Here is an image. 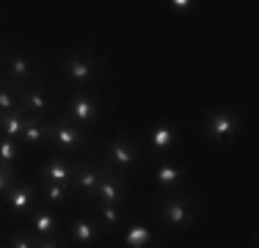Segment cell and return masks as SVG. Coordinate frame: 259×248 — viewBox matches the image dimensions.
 <instances>
[{
	"label": "cell",
	"mask_w": 259,
	"mask_h": 248,
	"mask_svg": "<svg viewBox=\"0 0 259 248\" xmlns=\"http://www.w3.org/2000/svg\"><path fill=\"white\" fill-rule=\"evenodd\" d=\"M160 213L171 229H188L199 218V201L193 196H165L160 201Z\"/></svg>",
	"instance_id": "obj_1"
},
{
	"label": "cell",
	"mask_w": 259,
	"mask_h": 248,
	"mask_svg": "<svg viewBox=\"0 0 259 248\" xmlns=\"http://www.w3.org/2000/svg\"><path fill=\"white\" fill-rule=\"evenodd\" d=\"M3 61H6L3 74L9 80H14L17 86H41L45 83V80L39 77V72H36V66H33V58H30L25 50H17V47L6 50Z\"/></svg>",
	"instance_id": "obj_2"
},
{
	"label": "cell",
	"mask_w": 259,
	"mask_h": 248,
	"mask_svg": "<svg viewBox=\"0 0 259 248\" xmlns=\"http://www.w3.org/2000/svg\"><path fill=\"white\" fill-rule=\"evenodd\" d=\"M47 141L55 144L58 152L72 154V152H80L85 146V133H83V127H77V124L66 121L61 116V119L47 121Z\"/></svg>",
	"instance_id": "obj_3"
},
{
	"label": "cell",
	"mask_w": 259,
	"mask_h": 248,
	"mask_svg": "<svg viewBox=\"0 0 259 248\" xmlns=\"http://www.w3.org/2000/svg\"><path fill=\"white\" fill-rule=\"evenodd\" d=\"M97 72H100V64H97V58L91 55V50L75 47V50H72V53L64 58V74L77 86V89L89 86L91 80L97 77Z\"/></svg>",
	"instance_id": "obj_4"
},
{
	"label": "cell",
	"mask_w": 259,
	"mask_h": 248,
	"mask_svg": "<svg viewBox=\"0 0 259 248\" xmlns=\"http://www.w3.org/2000/svg\"><path fill=\"white\" fill-rule=\"evenodd\" d=\"M127 193V179L124 171L110 169V166H100V182H97L94 201H108V204H121Z\"/></svg>",
	"instance_id": "obj_5"
},
{
	"label": "cell",
	"mask_w": 259,
	"mask_h": 248,
	"mask_svg": "<svg viewBox=\"0 0 259 248\" xmlns=\"http://www.w3.org/2000/svg\"><path fill=\"white\" fill-rule=\"evenodd\" d=\"M105 154H108V163L119 171H127L141 163V146L133 138H127V135H116L113 141H108Z\"/></svg>",
	"instance_id": "obj_6"
},
{
	"label": "cell",
	"mask_w": 259,
	"mask_h": 248,
	"mask_svg": "<svg viewBox=\"0 0 259 248\" xmlns=\"http://www.w3.org/2000/svg\"><path fill=\"white\" fill-rule=\"evenodd\" d=\"M3 201L9 204L11 215H17V218H25L30 215V210L39 204V190H36L33 182H11V188L6 190Z\"/></svg>",
	"instance_id": "obj_7"
},
{
	"label": "cell",
	"mask_w": 259,
	"mask_h": 248,
	"mask_svg": "<svg viewBox=\"0 0 259 248\" xmlns=\"http://www.w3.org/2000/svg\"><path fill=\"white\" fill-rule=\"evenodd\" d=\"M237 113L229 108H218V110H212V113L207 116V124H204V130H207V138L212 141V144H226V141H232L234 138V133H237Z\"/></svg>",
	"instance_id": "obj_8"
},
{
	"label": "cell",
	"mask_w": 259,
	"mask_h": 248,
	"mask_svg": "<svg viewBox=\"0 0 259 248\" xmlns=\"http://www.w3.org/2000/svg\"><path fill=\"white\" fill-rule=\"evenodd\" d=\"M66 121L77 124V127H85V124H94L100 119V102H97L94 94H89V91H80L77 97L69 99V105H66V113H64Z\"/></svg>",
	"instance_id": "obj_9"
},
{
	"label": "cell",
	"mask_w": 259,
	"mask_h": 248,
	"mask_svg": "<svg viewBox=\"0 0 259 248\" xmlns=\"http://www.w3.org/2000/svg\"><path fill=\"white\" fill-rule=\"evenodd\" d=\"M20 110L25 116H41V119H45L47 110H53V99L47 97L45 83L41 86H22L20 89Z\"/></svg>",
	"instance_id": "obj_10"
},
{
	"label": "cell",
	"mask_w": 259,
	"mask_h": 248,
	"mask_svg": "<svg viewBox=\"0 0 259 248\" xmlns=\"http://www.w3.org/2000/svg\"><path fill=\"white\" fill-rule=\"evenodd\" d=\"M30 229H33V237H36V248H39V240L58 237V221H55V213L50 207L36 204V207L30 210Z\"/></svg>",
	"instance_id": "obj_11"
},
{
	"label": "cell",
	"mask_w": 259,
	"mask_h": 248,
	"mask_svg": "<svg viewBox=\"0 0 259 248\" xmlns=\"http://www.w3.org/2000/svg\"><path fill=\"white\" fill-rule=\"evenodd\" d=\"M97 182H100V169L91 163H77L75 166V177H72V193L75 196H89L94 198L97 193Z\"/></svg>",
	"instance_id": "obj_12"
},
{
	"label": "cell",
	"mask_w": 259,
	"mask_h": 248,
	"mask_svg": "<svg viewBox=\"0 0 259 248\" xmlns=\"http://www.w3.org/2000/svg\"><path fill=\"white\" fill-rule=\"evenodd\" d=\"M75 166L64 157H50L45 166H41V179L47 182H61V185H72V177H75Z\"/></svg>",
	"instance_id": "obj_13"
},
{
	"label": "cell",
	"mask_w": 259,
	"mask_h": 248,
	"mask_svg": "<svg viewBox=\"0 0 259 248\" xmlns=\"http://www.w3.org/2000/svg\"><path fill=\"white\" fill-rule=\"evenodd\" d=\"M20 144L28 149H39L41 144H47V121H41V116H25Z\"/></svg>",
	"instance_id": "obj_14"
},
{
	"label": "cell",
	"mask_w": 259,
	"mask_h": 248,
	"mask_svg": "<svg viewBox=\"0 0 259 248\" xmlns=\"http://www.w3.org/2000/svg\"><path fill=\"white\" fill-rule=\"evenodd\" d=\"M69 234L77 245H94V240L100 237V226H97V221L85 218V215H77L69 226Z\"/></svg>",
	"instance_id": "obj_15"
},
{
	"label": "cell",
	"mask_w": 259,
	"mask_h": 248,
	"mask_svg": "<svg viewBox=\"0 0 259 248\" xmlns=\"http://www.w3.org/2000/svg\"><path fill=\"white\" fill-rule=\"evenodd\" d=\"M182 177H185V169L171 163V160H165V163H160L155 169V179L163 190H177L182 185Z\"/></svg>",
	"instance_id": "obj_16"
},
{
	"label": "cell",
	"mask_w": 259,
	"mask_h": 248,
	"mask_svg": "<svg viewBox=\"0 0 259 248\" xmlns=\"http://www.w3.org/2000/svg\"><path fill=\"white\" fill-rule=\"evenodd\" d=\"M174 141H177V130H174L171 121H157L155 127H152L149 144H152L155 152H168V149L174 146Z\"/></svg>",
	"instance_id": "obj_17"
},
{
	"label": "cell",
	"mask_w": 259,
	"mask_h": 248,
	"mask_svg": "<svg viewBox=\"0 0 259 248\" xmlns=\"http://www.w3.org/2000/svg\"><path fill=\"white\" fill-rule=\"evenodd\" d=\"M41 198H45V204H50V207H64L72 198V188L69 185H61V182H47V179H41Z\"/></svg>",
	"instance_id": "obj_18"
},
{
	"label": "cell",
	"mask_w": 259,
	"mask_h": 248,
	"mask_svg": "<svg viewBox=\"0 0 259 248\" xmlns=\"http://www.w3.org/2000/svg\"><path fill=\"white\" fill-rule=\"evenodd\" d=\"M22 127H25V113H22V110L0 113V133H3L6 138H17V141H20Z\"/></svg>",
	"instance_id": "obj_19"
},
{
	"label": "cell",
	"mask_w": 259,
	"mask_h": 248,
	"mask_svg": "<svg viewBox=\"0 0 259 248\" xmlns=\"http://www.w3.org/2000/svg\"><path fill=\"white\" fill-rule=\"evenodd\" d=\"M149 243H152V229L146 226V223H133V226H127L124 245H130V248H146Z\"/></svg>",
	"instance_id": "obj_20"
},
{
	"label": "cell",
	"mask_w": 259,
	"mask_h": 248,
	"mask_svg": "<svg viewBox=\"0 0 259 248\" xmlns=\"http://www.w3.org/2000/svg\"><path fill=\"white\" fill-rule=\"evenodd\" d=\"M97 213H100V221H102V226H108V229L119 226V223L124 221V213H121V207H119V204L97 201Z\"/></svg>",
	"instance_id": "obj_21"
},
{
	"label": "cell",
	"mask_w": 259,
	"mask_h": 248,
	"mask_svg": "<svg viewBox=\"0 0 259 248\" xmlns=\"http://www.w3.org/2000/svg\"><path fill=\"white\" fill-rule=\"evenodd\" d=\"M22 154V144L17 138H6V135H0V163H9L14 166V160Z\"/></svg>",
	"instance_id": "obj_22"
},
{
	"label": "cell",
	"mask_w": 259,
	"mask_h": 248,
	"mask_svg": "<svg viewBox=\"0 0 259 248\" xmlns=\"http://www.w3.org/2000/svg\"><path fill=\"white\" fill-rule=\"evenodd\" d=\"M3 245H9V248H36V237H30V234L17 232V234H9Z\"/></svg>",
	"instance_id": "obj_23"
},
{
	"label": "cell",
	"mask_w": 259,
	"mask_h": 248,
	"mask_svg": "<svg viewBox=\"0 0 259 248\" xmlns=\"http://www.w3.org/2000/svg\"><path fill=\"white\" fill-rule=\"evenodd\" d=\"M14 177H17L14 166H9V163H0V198H3V196H6V190L11 188V182H14Z\"/></svg>",
	"instance_id": "obj_24"
},
{
	"label": "cell",
	"mask_w": 259,
	"mask_h": 248,
	"mask_svg": "<svg viewBox=\"0 0 259 248\" xmlns=\"http://www.w3.org/2000/svg\"><path fill=\"white\" fill-rule=\"evenodd\" d=\"M193 3H196V0H168V6L177 11V14H185V11H190V9H193Z\"/></svg>",
	"instance_id": "obj_25"
},
{
	"label": "cell",
	"mask_w": 259,
	"mask_h": 248,
	"mask_svg": "<svg viewBox=\"0 0 259 248\" xmlns=\"http://www.w3.org/2000/svg\"><path fill=\"white\" fill-rule=\"evenodd\" d=\"M3 69H6V61H3V53H0V74H3Z\"/></svg>",
	"instance_id": "obj_26"
}]
</instances>
